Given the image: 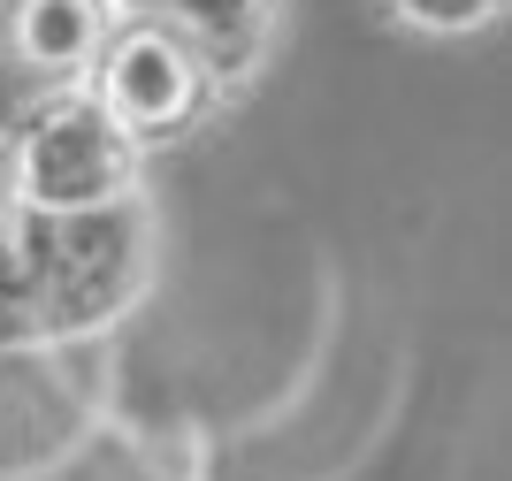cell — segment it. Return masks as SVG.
Here are the masks:
<instances>
[{
	"mask_svg": "<svg viewBox=\"0 0 512 481\" xmlns=\"http://www.w3.org/2000/svg\"><path fill=\"white\" fill-rule=\"evenodd\" d=\"M153 291V207L46 214L0 199V344H107Z\"/></svg>",
	"mask_w": 512,
	"mask_h": 481,
	"instance_id": "1",
	"label": "cell"
},
{
	"mask_svg": "<svg viewBox=\"0 0 512 481\" xmlns=\"http://www.w3.org/2000/svg\"><path fill=\"white\" fill-rule=\"evenodd\" d=\"M138 168H146V153L107 123V107L92 92H62L31 123L8 130V199L16 207L46 214L107 207V199L138 191Z\"/></svg>",
	"mask_w": 512,
	"mask_h": 481,
	"instance_id": "2",
	"label": "cell"
},
{
	"mask_svg": "<svg viewBox=\"0 0 512 481\" xmlns=\"http://www.w3.org/2000/svg\"><path fill=\"white\" fill-rule=\"evenodd\" d=\"M85 92L107 107V123L123 130L138 153L192 138L214 107L230 100V92L207 77V62H199L192 46H176L169 31L130 23V16H115L100 62H92V77H85Z\"/></svg>",
	"mask_w": 512,
	"mask_h": 481,
	"instance_id": "3",
	"label": "cell"
},
{
	"mask_svg": "<svg viewBox=\"0 0 512 481\" xmlns=\"http://www.w3.org/2000/svg\"><path fill=\"white\" fill-rule=\"evenodd\" d=\"M115 413L100 344H0V481L46 466Z\"/></svg>",
	"mask_w": 512,
	"mask_h": 481,
	"instance_id": "4",
	"label": "cell"
},
{
	"mask_svg": "<svg viewBox=\"0 0 512 481\" xmlns=\"http://www.w3.org/2000/svg\"><path fill=\"white\" fill-rule=\"evenodd\" d=\"M115 31V0H0V146L46 100L85 92Z\"/></svg>",
	"mask_w": 512,
	"mask_h": 481,
	"instance_id": "5",
	"label": "cell"
},
{
	"mask_svg": "<svg viewBox=\"0 0 512 481\" xmlns=\"http://www.w3.org/2000/svg\"><path fill=\"white\" fill-rule=\"evenodd\" d=\"M8 481H207V443L169 420H123L100 413L77 443H62L46 466Z\"/></svg>",
	"mask_w": 512,
	"mask_h": 481,
	"instance_id": "6",
	"label": "cell"
},
{
	"mask_svg": "<svg viewBox=\"0 0 512 481\" xmlns=\"http://www.w3.org/2000/svg\"><path fill=\"white\" fill-rule=\"evenodd\" d=\"M115 16L169 31L176 46H192L199 62H207V77L222 92H237L268 62V46H276L283 0H115Z\"/></svg>",
	"mask_w": 512,
	"mask_h": 481,
	"instance_id": "7",
	"label": "cell"
},
{
	"mask_svg": "<svg viewBox=\"0 0 512 481\" xmlns=\"http://www.w3.org/2000/svg\"><path fill=\"white\" fill-rule=\"evenodd\" d=\"M383 8L421 39H474L505 16V0H383Z\"/></svg>",
	"mask_w": 512,
	"mask_h": 481,
	"instance_id": "8",
	"label": "cell"
}]
</instances>
